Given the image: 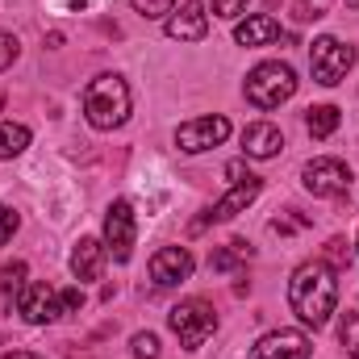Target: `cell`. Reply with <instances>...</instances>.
Segmentation results:
<instances>
[{"instance_id": "6da1fadb", "label": "cell", "mask_w": 359, "mask_h": 359, "mask_svg": "<svg viewBox=\"0 0 359 359\" xmlns=\"http://www.w3.org/2000/svg\"><path fill=\"white\" fill-rule=\"evenodd\" d=\"M288 305H292V313H297L305 326L322 330V326L330 322L334 305H339V280H334V268H330L326 259L301 264V268L292 271V280H288Z\"/></svg>"}, {"instance_id": "7a4b0ae2", "label": "cell", "mask_w": 359, "mask_h": 359, "mask_svg": "<svg viewBox=\"0 0 359 359\" xmlns=\"http://www.w3.org/2000/svg\"><path fill=\"white\" fill-rule=\"evenodd\" d=\"M84 117L92 130H117L130 117V84L121 76H96L84 88Z\"/></svg>"}, {"instance_id": "3957f363", "label": "cell", "mask_w": 359, "mask_h": 359, "mask_svg": "<svg viewBox=\"0 0 359 359\" xmlns=\"http://www.w3.org/2000/svg\"><path fill=\"white\" fill-rule=\"evenodd\" d=\"M247 100L255 104V109H280L284 100H292V92H297V72L288 67V63H259L251 76H247Z\"/></svg>"}, {"instance_id": "277c9868", "label": "cell", "mask_w": 359, "mask_h": 359, "mask_svg": "<svg viewBox=\"0 0 359 359\" xmlns=\"http://www.w3.org/2000/svg\"><path fill=\"white\" fill-rule=\"evenodd\" d=\"M309 67H313V80H318V84L334 88V84H343L347 72L355 67V46L343 42V38H334V34H322V38H313V46H309Z\"/></svg>"}, {"instance_id": "5b68a950", "label": "cell", "mask_w": 359, "mask_h": 359, "mask_svg": "<svg viewBox=\"0 0 359 359\" xmlns=\"http://www.w3.org/2000/svg\"><path fill=\"white\" fill-rule=\"evenodd\" d=\"M168 326L176 330V339L188 351H201V347L213 339V330H217V313H213L209 301L192 297V301H180L176 309L168 313Z\"/></svg>"}, {"instance_id": "8992f818", "label": "cell", "mask_w": 359, "mask_h": 359, "mask_svg": "<svg viewBox=\"0 0 359 359\" xmlns=\"http://www.w3.org/2000/svg\"><path fill=\"white\" fill-rule=\"evenodd\" d=\"M230 138V121L222 113H209V117H192L176 130V147L184 155H201V151H213Z\"/></svg>"}, {"instance_id": "52a82bcc", "label": "cell", "mask_w": 359, "mask_h": 359, "mask_svg": "<svg viewBox=\"0 0 359 359\" xmlns=\"http://www.w3.org/2000/svg\"><path fill=\"white\" fill-rule=\"evenodd\" d=\"M134 238H138V222H134L130 201H113L109 213H104V251L117 264H126L134 255Z\"/></svg>"}, {"instance_id": "ba28073f", "label": "cell", "mask_w": 359, "mask_h": 359, "mask_svg": "<svg viewBox=\"0 0 359 359\" xmlns=\"http://www.w3.org/2000/svg\"><path fill=\"white\" fill-rule=\"evenodd\" d=\"M301 184H305L313 196H343V192L351 188V168H347L343 159L322 155V159H309V163H305Z\"/></svg>"}, {"instance_id": "9c48e42d", "label": "cell", "mask_w": 359, "mask_h": 359, "mask_svg": "<svg viewBox=\"0 0 359 359\" xmlns=\"http://www.w3.org/2000/svg\"><path fill=\"white\" fill-rule=\"evenodd\" d=\"M17 313H21L29 326H50V322L63 313V297H59V288H50V284H25V288H21V301H17Z\"/></svg>"}, {"instance_id": "30bf717a", "label": "cell", "mask_w": 359, "mask_h": 359, "mask_svg": "<svg viewBox=\"0 0 359 359\" xmlns=\"http://www.w3.org/2000/svg\"><path fill=\"white\" fill-rule=\"evenodd\" d=\"M259 192H264V184H259L255 176L238 180V184H234V188H230V192H226V196H222V201H217V205L196 222V226H192V230H205L209 222H230V217L247 213V205H255V196H259Z\"/></svg>"}, {"instance_id": "8fae6325", "label": "cell", "mask_w": 359, "mask_h": 359, "mask_svg": "<svg viewBox=\"0 0 359 359\" xmlns=\"http://www.w3.org/2000/svg\"><path fill=\"white\" fill-rule=\"evenodd\" d=\"M163 29L176 42H201L209 34V8H205V0H184L180 8H172Z\"/></svg>"}, {"instance_id": "7c38bea8", "label": "cell", "mask_w": 359, "mask_h": 359, "mask_svg": "<svg viewBox=\"0 0 359 359\" xmlns=\"http://www.w3.org/2000/svg\"><path fill=\"white\" fill-rule=\"evenodd\" d=\"M192 255H188V247H163V251H155L151 255V280L159 284V288H172V284H184L188 276H192Z\"/></svg>"}, {"instance_id": "4fadbf2b", "label": "cell", "mask_w": 359, "mask_h": 359, "mask_svg": "<svg viewBox=\"0 0 359 359\" xmlns=\"http://www.w3.org/2000/svg\"><path fill=\"white\" fill-rule=\"evenodd\" d=\"M251 359H309V339L301 330H271L251 347Z\"/></svg>"}, {"instance_id": "5bb4252c", "label": "cell", "mask_w": 359, "mask_h": 359, "mask_svg": "<svg viewBox=\"0 0 359 359\" xmlns=\"http://www.w3.org/2000/svg\"><path fill=\"white\" fill-rule=\"evenodd\" d=\"M280 147H284V134H280V126H271V121H251V126L243 130V151H247V159H271V155H280Z\"/></svg>"}, {"instance_id": "9a60e30c", "label": "cell", "mask_w": 359, "mask_h": 359, "mask_svg": "<svg viewBox=\"0 0 359 359\" xmlns=\"http://www.w3.org/2000/svg\"><path fill=\"white\" fill-rule=\"evenodd\" d=\"M100 268H104V243L92 238V234H84V238L72 247V276L84 284V280H96Z\"/></svg>"}, {"instance_id": "2e32d148", "label": "cell", "mask_w": 359, "mask_h": 359, "mask_svg": "<svg viewBox=\"0 0 359 359\" xmlns=\"http://www.w3.org/2000/svg\"><path fill=\"white\" fill-rule=\"evenodd\" d=\"M276 38H280V21L268 17V13H255V17H247V21L234 25V42L238 46H268Z\"/></svg>"}, {"instance_id": "e0dca14e", "label": "cell", "mask_w": 359, "mask_h": 359, "mask_svg": "<svg viewBox=\"0 0 359 359\" xmlns=\"http://www.w3.org/2000/svg\"><path fill=\"white\" fill-rule=\"evenodd\" d=\"M21 288H25V264L13 259L0 268V309H13L21 301Z\"/></svg>"}, {"instance_id": "ac0fdd59", "label": "cell", "mask_w": 359, "mask_h": 359, "mask_svg": "<svg viewBox=\"0 0 359 359\" xmlns=\"http://www.w3.org/2000/svg\"><path fill=\"white\" fill-rule=\"evenodd\" d=\"M339 121H343V113H339L334 104H318V109H309L305 130H309L313 138H330V134L339 130Z\"/></svg>"}, {"instance_id": "d6986e66", "label": "cell", "mask_w": 359, "mask_h": 359, "mask_svg": "<svg viewBox=\"0 0 359 359\" xmlns=\"http://www.w3.org/2000/svg\"><path fill=\"white\" fill-rule=\"evenodd\" d=\"M29 147V130L17 121H0V159H17Z\"/></svg>"}, {"instance_id": "ffe728a7", "label": "cell", "mask_w": 359, "mask_h": 359, "mask_svg": "<svg viewBox=\"0 0 359 359\" xmlns=\"http://www.w3.org/2000/svg\"><path fill=\"white\" fill-rule=\"evenodd\" d=\"M243 259H251V247H247V243H238V238H234V243H230V247H222V251H217V255H213V259H209V268H213V271H230V268H238V264H243Z\"/></svg>"}, {"instance_id": "44dd1931", "label": "cell", "mask_w": 359, "mask_h": 359, "mask_svg": "<svg viewBox=\"0 0 359 359\" xmlns=\"http://www.w3.org/2000/svg\"><path fill=\"white\" fill-rule=\"evenodd\" d=\"M339 339H343L347 355L359 359V313H347V318H343V330H339Z\"/></svg>"}, {"instance_id": "7402d4cb", "label": "cell", "mask_w": 359, "mask_h": 359, "mask_svg": "<svg viewBox=\"0 0 359 359\" xmlns=\"http://www.w3.org/2000/svg\"><path fill=\"white\" fill-rule=\"evenodd\" d=\"M134 4V13H142V17H168L172 8H176V0H130Z\"/></svg>"}, {"instance_id": "603a6c76", "label": "cell", "mask_w": 359, "mask_h": 359, "mask_svg": "<svg viewBox=\"0 0 359 359\" xmlns=\"http://www.w3.org/2000/svg\"><path fill=\"white\" fill-rule=\"evenodd\" d=\"M134 359H159V339L147 330V334H134Z\"/></svg>"}, {"instance_id": "cb8c5ba5", "label": "cell", "mask_w": 359, "mask_h": 359, "mask_svg": "<svg viewBox=\"0 0 359 359\" xmlns=\"http://www.w3.org/2000/svg\"><path fill=\"white\" fill-rule=\"evenodd\" d=\"M17 55H21L17 38H13V34H0V72H8V67L17 63Z\"/></svg>"}, {"instance_id": "d4e9b609", "label": "cell", "mask_w": 359, "mask_h": 359, "mask_svg": "<svg viewBox=\"0 0 359 359\" xmlns=\"http://www.w3.org/2000/svg\"><path fill=\"white\" fill-rule=\"evenodd\" d=\"M17 226H21V217H17V209H8V205H0V247L17 234Z\"/></svg>"}, {"instance_id": "484cf974", "label": "cell", "mask_w": 359, "mask_h": 359, "mask_svg": "<svg viewBox=\"0 0 359 359\" xmlns=\"http://www.w3.org/2000/svg\"><path fill=\"white\" fill-rule=\"evenodd\" d=\"M209 8H213V17H226V21H234V17L247 8V0H209Z\"/></svg>"}, {"instance_id": "4316f807", "label": "cell", "mask_w": 359, "mask_h": 359, "mask_svg": "<svg viewBox=\"0 0 359 359\" xmlns=\"http://www.w3.org/2000/svg\"><path fill=\"white\" fill-rule=\"evenodd\" d=\"M347 259H351V251H347V243H343V238H330V243H326V264H330V268H334V264L343 268Z\"/></svg>"}, {"instance_id": "83f0119b", "label": "cell", "mask_w": 359, "mask_h": 359, "mask_svg": "<svg viewBox=\"0 0 359 359\" xmlns=\"http://www.w3.org/2000/svg\"><path fill=\"white\" fill-rule=\"evenodd\" d=\"M59 297H63V313H72V309H80V305H84V292H80V288H63Z\"/></svg>"}, {"instance_id": "f1b7e54d", "label": "cell", "mask_w": 359, "mask_h": 359, "mask_svg": "<svg viewBox=\"0 0 359 359\" xmlns=\"http://www.w3.org/2000/svg\"><path fill=\"white\" fill-rule=\"evenodd\" d=\"M226 176L234 180V184H238V180H243V163H230V168H226Z\"/></svg>"}, {"instance_id": "f546056e", "label": "cell", "mask_w": 359, "mask_h": 359, "mask_svg": "<svg viewBox=\"0 0 359 359\" xmlns=\"http://www.w3.org/2000/svg\"><path fill=\"white\" fill-rule=\"evenodd\" d=\"M4 359H42V355H34V351H8Z\"/></svg>"}, {"instance_id": "4dcf8cb0", "label": "cell", "mask_w": 359, "mask_h": 359, "mask_svg": "<svg viewBox=\"0 0 359 359\" xmlns=\"http://www.w3.org/2000/svg\"><path fill=\"white\" fill-rule=\"evenodd\" d=\"M347 4H351V8H359V0H347Z\"/></svg>"}]
</instances>
